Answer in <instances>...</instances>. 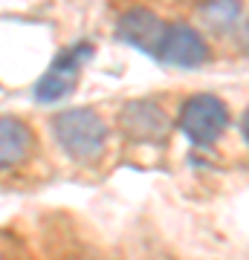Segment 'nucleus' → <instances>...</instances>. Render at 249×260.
<instances>
[{"mask_svg":"<svg viewBox=\"0 0 249 260\" xmlns=\"http://www.w3.org/2000/svg\"><path fill=\"white\" fill-rule=\"evenodd\" d=\"M58 145L73 159H96L104 150L107 142V127L102 116L90 107H73L64 110L52 124Z\"/></svg>","mask_w":249,"mask_h":260,"instance_id":"obj_1","label":"nucleus"},{"mask_svg":"<svg viewBox=\"0 0 249 260\" xmlns=\"http://www.w3.org/2000/svg\"><path fill=\"white\" fill-rule=\"evenodd\" d=\"M177 121L194 145H212L229 124V110L217 95H191L180 107Z\"/></svg>","mask_w":249,"mask_h":260,"instance_id":"obj_2","label":"nucleus"},{"mask_svg":"<svg viewBox=\"0 0 249 260\" xmlns=\"http://www.w3.org/2000/svg\"><path fill=\"white\" fill-rule=\"evenodd\" d=\"M93 47L90 44H75V47L64 49L61 55L52 61V67L44 73V78L38 81L35 87V95L38 102H58L64 95L73 93V87L78 84V75H81V67L84 61L90 58Z\"/></svg>","mask_w":249,"mask_h":260,"instance_id":"obj_3","label":"nucleus"},{"mask_svg":"<svg viewBox=\"0 0 249 260\" xmlns=\"http://www.w3.org/2000/svg\"><path fill=\"white\" fill-rule=\"evenodd\" d=\"M119 124L133 142H151V145H157V142L165 139V133H168V116L154 102L125 104L119 113Z\"/></svg>","mask_w":249,"mask_h":260,"instance_id":"obj_4","label":"nucleus"},{"mask_svg":"<svg viewBox=\"0 0 249 260\" xmlns=\"http://www.w3.org/2000/svg\"><path fill=\"white\" fill-rule=\"evenodd\" d=\"M159 58L174 67H197L209 58V47H206L203 35L188 23H174L165 29L162 47H159Z\"/></svg>","mask_w":249,"mask_h":260,"instance_id":"obj_5","label":"nucleus"},{"mask_svg":"<svg viewBox=\"0 0 249 260\" xmlns=\"http://www.w3.org/2000/svg\"><path fill=\"white\" fill-rule=\"evenodd\" d=\"M165 23L148 9H130L119 18V29L116 35L119 41L130 44V47L142 49V52H157L159 55V47H162V38H165Z\"/></svg>","mask_w":249,"mask_h":260,"instance_id":"obj_6","label":"nucleus"},{"mask_svg":"<svg viewBox=\"0 0 249 260\" xmlns=\"http://www.w3.org/2000/svg\"><path fill=\"white\" fill-rule=\"evenodd\" d=\"M32 130L20 119L0 116V168H15L29 156L32 150Z\"/></svg>","mask_w":249,"mask_h":260,"instance_id":"obj_7","label":"nucleus"},{"mask_svg":"<svg viewBox=\"0 0 249 260\" xmlns=\"http://www.w3.org/2000/svg\"><path fill=\"white\" fill-rule=\"evenodd\" d=\"M206 15H209L212 20H217V23H223V20L238 18V6H235V3H220V6H206Z\"/></svg>","mask_w":249,"mask_h":260,"instance_id":"obj_8","label":"nucleus"},{"mask_svg":"<svg viewBox=\"0 0 249 260\" xmlns=\"http://www.w3.org/2000/svg\"><path fill=\"white\" fill-rule=\"evenodd\" d=\"M240 127H243V139L249 142V110L243 113V119H240Z\"/></svg>","mask_w":249,"mask_h":260,"instance_id":"obj_9","label":"nucleus"}]
</instances>
